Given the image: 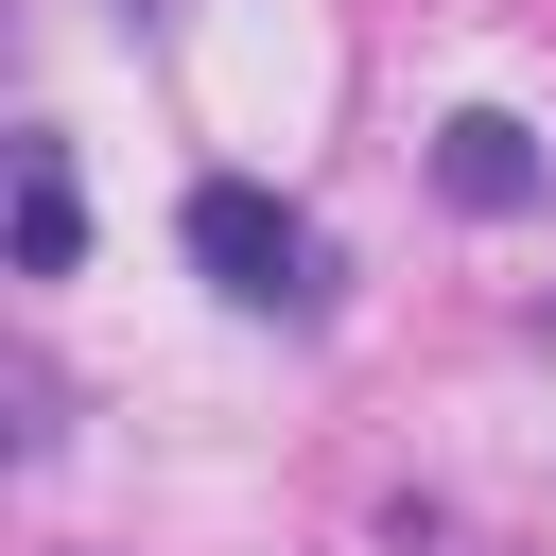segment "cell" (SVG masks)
I'll use <instances>...</instances> for the list:
<instances>
[{"mask_svg": "<svg viewBox=\"0 0 556 556\" xmlns=\"http://www.w3.org/2000/svg\"><path fill=\"white\" fill-rule=\"evenodd\" d=\"M434 191H452L469 226H521V208L556 191V156H539V122H504V104H452V122H434Z\"/></svg>", "mask_w": 556, "mask_h": 556, "instance_id": "2", "label": "cell"}, {"mask_svg": "<svg viewBox=\"0 0 556 556\" xmlns=\"http://www.w3.org/2000/svg\"><path fill=\"white\" fill-rule=\"evenodd\" d=\"M87 261V191H70V139H17V278H70Z\"/></svg>", "mask_w": 556, "mask_h": 556, "instance_id": "3", "label": "cell"}, {"mask_svg": "<svg viewBox=\"0 0 556 556\" xmlns=\"http://www.w3.org/2000/svg\"><path fill=\"white\" fill-rule=\"evenodd\" d=\"M191 261H208L226 313H313V226H295L261 174H208V191H191Z\"/></svg>", "mask_w": 556, "mask_h": 556, "instance_id": "1", "label": "cell"}]
</instances>
